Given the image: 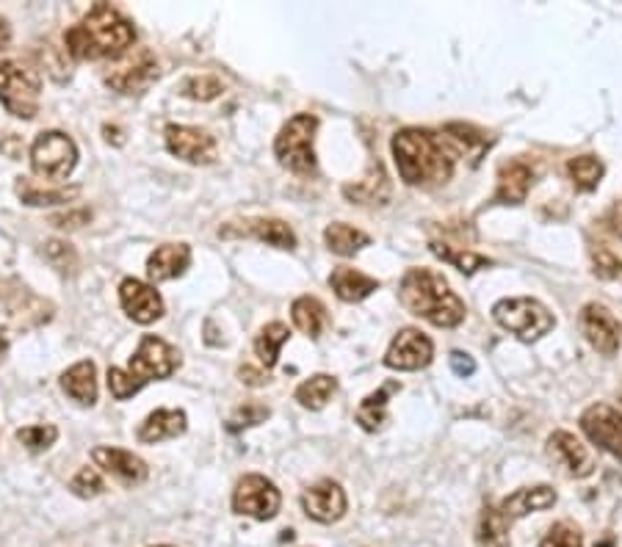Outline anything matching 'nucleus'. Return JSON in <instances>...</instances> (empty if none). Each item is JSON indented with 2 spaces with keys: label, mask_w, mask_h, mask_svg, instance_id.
<instances>
[{
  "label": "nucleus",
  "mask_w": 622,
  "mask_h": 547,
  "mask_svg": "<svg viewBox=\"0 0 622 547\" xmlns=\"http://www.w3.org/2000/svg\"><path fill=\"white\" fill-rule=\"evenodd\" d=\"M398 174L407 185L434 189L449 183L454 174L462 147L449 136L429 130V127H404L391 141Z\"/></svg>",
  "instance_id": "obj_1"
},
{
  "label": "nucleus",
  "mask_w": 622,
  "mask_h": 547,
  "mask_svg": "<svg viewBox=\"0 0 622 547\" xmlns=\"http://www.w3.org/2000/svg\"><path fill=\"white\" fill-rule=\"evenodd\" d=\"M136 29L109 3L89 9L87 18L64 34L67 53L78 61H100V58H122L133 50Z\"/></svg>",
  "instance_id": "obj_2"
},
{
  "label": "nucleus",
  "mask_w": 622,
  "mask_h": 547,
  "mask_svg": "<svg viewBox=\"0 0 622 547\" xmlns=\"http://www.w3.org/2000/svg\"><path fill=\"white\" fill-rule=\"evenodd\" d=\"M398 299L412 312L432 327H460L465 321V301L451 290L449 280L432 269H409L398 285Z\"/></svg>",
  "instance_id": "obj_3"
},
{
  "label": "nucleus",
  "mask_w": 622,
  "mask_h": 547,
  "mask_svg": "<svg viewBox=\"0 0 622 547\" xmlns=\"http://www.w3.org/2000/svg\"><path fill=\"white\" fill-rule=\"evenodd\" d=\"M180 368V352L169 346L167 340L156 338V334H145L138 343L136 354L131 357L127 371L111 368L109 371V390L116 401L136 396L145 385L152 379H167Z\"/></svg>",
  "instance_id": "obj_4"
},
{
  "label": "nucleus",
  "mask_w": 622,
  "mask_h": 547,
  "mask_svg": "<svg viewBox=\"0 0 622 547\" xmlns=\"http://www.w3.org/2000/svg\"><path fill=\"white\" fill-rule=\"evenodd\" d=\"M316 130L318 119L313 114H296L276 133L274 156L276 161L291 169L294 174H313L316 172Z\"/></svg>",
  "instance_id": "obj_5"
},
{
  "label": "nucleus",
  "mask_w": 622,
  "mask_h": 547,
  "mask_svg": "<svg viewBox=\"0 0 622 547\" xmlns=\"http://www.w3.org/2000/svg\"><path fill=\"white\" fill-rule=\"evenodd\" d=\"M493 318L501 329L518 334L520 340L531 343L556 327V318L542 301L529 299V296H514V299H501L493 307Z\"/></svg>",
  "instance_id": "obj_6"
},
{
  "label": "nucleus",
  "mask_w": 622,
  "mask_h": 547,
  "mask_svg": "<svg viewBox=\"0 0 622 547\" xmlns=\"http://www.w3.org/2000/svg\"><path fill=\"white\" fill-rule=\"evenodd\" d=\"M42 81L29 64L0 61V103L20 119H34L39 111Z\"/></svg>",
  "instance_id": "obj_7"
},
{
  "label": "nucleus",
  "mask_w": 622,
  "mask_h": 547,
  "mask_svg": "<svg viewBox=\"0 0 622 547\" xmlns=\"http://www.w3.org/2000/svg\"><path fill=\"white\" fill-rule=\"evenodd\" d=\"M78 163L76 141L61 130H45L31 145V167L45 180H64Z\"/></svg>",
  "instance_id": "obj_8"
},
{
  "label": "nucleus",
  "mask_w": 622,
  "mask_h": 547,
  "mask_svg": "<svg viewBox=\"0 0 622 547\" xmlns=\"http://www.w3.org/2000/svg\"><path fill=\"white\" fill-rule=\"evenodd\" d=\"M158 61L147 47L127 50L125 56L116 58L105 72V83L120 94H142L156 83Z\"/></svg>",
  "instance_id": "obj_9"
},
{
  "label": "nucleus",
  "mask_w": 622,
  "mask_h": 547,
  "mask_svg": "<svg viewBox=\"0 0 622 547\" xmlns=\"http://www.w3.org/2000/svg\"><path fill=\"white\" fill-rule=\"evenodd\" d=\"M280 503H283L280 490L271 485L269 478L258 476V472L244 476L236 485V492H233V512L260 520V523L274 520L276 512H280Z\"/></svg>",
  "instance_id": "obj_10"
},
{
  "label": "nucleus",
  "mask_w": 622,
  "mask_h": 547,
  "mask_svg": "<svg viewBox=\"0 0 622 547\" xmlns=\"http://www.w3.org/2000/svg\"><path fill=\"white\" fill-rule=\"evenodd\" d=\"M581 432L587 434L589 443H595L600 451L622 461V415L614 407L592 403L589 409H584Z\"/></svg>",
  "instance_id": "obj_11"
},
{
  "label": "nucleus",
  "mask_w": 622,
  "mask_h": 547,
  "mask_svg": "<svg viewBox=\"0 0 622 547\" xmlns=\"http://www.w3.org/2000/svg\"><path fill=\"white\" fill-rule=\"evenodd\" d=\"M434 343L421 329H402L385 352V365L393 371H421L432 363Z\"/></svg>",
  "instance_id": "obj_12"
},
{
  "label": "nucleus",
  "mask_w": 622,
  "mask_h": 547,
  "mask_svg": "<svg viewBox=\"0 0 622 547\" xmlns=\"http://www.w3.org/2000/svg\"><path fill=\"white\" fill-rule=\"evenodd\" d=\"M167 147L172 156H178L180 161L194 163V167H207V163L216 161V139L202 127H189V125H169L167 127Z\"/></svg>",
  "instance_id": "obj_13"
},
{
  "label": "nucleus",
  "mask_w": 622,
  "mask_h": 547,
  "mask_svg": "<svg viewBox=\"0 0 622 547\" xmlns=\"http://www.w3.org/2000/svg\"><path fill=\"white\" fill-rule=\"evenodd\" d=\"M581 332L584 338L589 340V346L595 352H600L603 357H614L620 352V340H622V327L620 321L614 318V312L609 307L598 305H587L581 310Z\"/></svg>",
  "instance_id": "obj_14"
},
{
  "label": "nucleus",
  "mask_w": 622,
  "mask_h": 547,
  "mask_svg": "<svg viewBox=\"0 0 622 547\" xmlns=\"http://www.w3.org/2000/svg\"><path fill=\"white\" fill-rule=\"evenodd\" d=\"M3 305H7L9 316L18 327H39V323L50 321L53 318V305L45 301L42 296H36L34 290L25 288L18 280H9L3 285Z\"/></svg>",
  "instance_id": "obj_15"
},
{
  "label": "nucleus",
  "mask_w": 622,
  "mask_h": 547,
  "mask_svg": "<svg viewBox=\"0 0 622 547\" xmlns=\"http://www.w3.org/2000/svg\"><path fill=\"white\" fill-rule=\"evenodd\" d=\"M302 509L310 520L324 525H332L338 520H343L346 509H349V501H346V492L338 481H318V485L307 487L305 495H302Z\"/></svg>",
  "instance_id": "obj_16"
},
{
  "label": "nucleus",
  "mask_w": 622,
  "mask_h": 547,
  "mask_svg": "<svg viewBox=\"0 0 622 547\" xmlns=\"http://www.w3.org/2000/svg\"><path fill=\"white\" fill-rule=\"evenodd\" d=\"M120 301L127 318H133L136 323H145V327L156 323L163 316V299L158 296V290L152 285L138 283V280H125L120 285Z\"/></svg>",
  "instance_id": "obj_17"
},
{
  "label": "nucleus",
  "mask_w": 622,
  "mask_h": 547,
  "mask_svg": "<svg viewBox=\"0 0 622 547\" xmlns=\"http://www.w3.org/2000/svg\"><path fill=\"white\" fill-rule=\"evenodd\" d=\"M94 465L103 467L105 472H111L114 478H120L122 485L136 487L142 481H147L150 476V467H147L145 459H138L136 454L125 448H111V445H100V448L92 451Z\"/></svg>",
  "instance_id": "obj_18"
},
{
  "label": "nucleus",
  "mask_w": 622,
  "mask_h": 547,
  "mask_svg": "<svg viewBox=\"0 0 622 547\" xmlns=\"http://www.w3.org/2000/svg\"><path fill=\"white\" fill-rule=\"evenodd\" d=\"M531 185H534V169H531V163L520 161V158L501 163L493 202H498V205H520L529 196Z\"/></svg>",
  "instance_id": "obj_19"
},
{
  "label": "nucleus",
  "mask_w": 622,
  "mask_h": 547,
  "mask_svg": "<svg viewBox=\"0 0 622 547\" xmlns=\"http://www.w3.org/2000/svg\"><path fill=\"white\" fill-rule=\"evenodd\" d=\"M547 451L562 467L567 470V476L573 478H587L592 472V456H589L587 445H581V440L570 432H553L547 437Z\"/></svg>",
  "instance_id": "obj_20"
},
{
  "label": "nucleus",
  "mask_w": 622,
  "mask_h": 547,
  "mask_svg": "<svg viewBox=\"0 0 622 547\" xmlns=\"http://www.w3.org/2000/svg\"><path fill=\"white\" fill-rule=\"evenodd\" d=\"M191 263V249L185 243H163L147 258V277L152 283H169L174 277H183Z\"/></svg>",
  "instance_id": "obj_21"
},
{
  "label": "nucleus",
  "mask_w": 622,
  "mask_h": 547,
  "mask_svg": "<svg viewBox=\"0 0 622 547\" xmlns=\"http://www.w3.org/2000/svg\"><path fill=\"white\" fill-rule=\"evenodd\" d=\"M556 490H551L547 485H540V487H523V490L512 492L509 498H504L501 501V514L509 520V523H514V520L525 517V514L531 512H545V509L556 506Z\"/></svg>",
  "instance_id": "obj_22"
},
{
  "label": "nucleus",
  "mask_w": 622,
  "mask_h": 547,
  "mask_svg": "<svg viewBox=\"0 0 622 547\" xmlns=\"http://www.w3.org/2000/svg\"><path fill=\"white\" fill-rule=\"evenodd\" d=\"M329 288L335 290V296H338L340 301L354 305V301L369 299L374 290H380V280L369 277L363 271L349 269V265H340V269H335L332 274H329Z\"/></svg>",
  "instance_id": "obj_23"
},
{
  "label": "nucleus",
  "mask_w": 622,
  "mask_h": 547,
  "mask_svg": "<svg viewBox=\"0 0 622 547\" xmlns=\"http://www.w3.org/2000/svg\"><path fill=\"white\" fill-rule=\"evenodd\" d=\"M244 227H238V230H222L225 236H233V232H241V236H252L258 238V241L263 243H271V247L276 249H296V236L294 230H291L285 221L280 219H249V221H241Z\"/></svg>",
  "instance_id": "obj_24"
},
{
  "label": "nucleus",
  "mask_w": 622,
  "mask_h": 547,
  "mask_svg": "<svg viewBox=\"0 0 622 547\" xmlns=\"http://www.w3.org/2000/svg\"><path fill=\"white\" fill-rule=\"evenodd\" d=\"M61 387L72 401H78L81 407H92L98 401V368H94V363L83 360V363L72 365L61 376Z\"/></svg>",
  "instance_id": "obj_25"
},
{
  "label": "nucleus",
  "mask_w": 622,
  "mask_h": 547,
  "mask_svg": "<svg viewBox=\"0 0 622 547\" xmlns=\"http://www.w3.org/2000/svg\"><path fill=\"white\" fill-rule=\"evenodd\" d=\"M183 432H185L183 409H156V412L138 426V440H142V443H161V440L180 437Z\"/></svg>",
  "instance_id": "obj_26"
},
{
  "label": "nucleus",
  "mask_w": 622,
  "mask_h": 547,
  "mask_svg": "<svg viewBox=\"0 0 622 547\" xmlns=\"http://www.w3.org/2000/svg\"><path fill=\"white\" fill-rule=\"evenodd\" d=\"M509 528H512V523L504 517L501 509L487 503L482 509V517H478L476 547H509Z\"/></svg>",
  "instance_id": "obj_27"
},
{
  "label": "nucleus",
  "mask_w": 622,
  "mask_h": 547,
  "mask_svg": "<svg viewBox=\"0 0 622 547\" xmlns=\"http://www.w3.org/2000/svg\"><path fill=\"white\" fill-rule=\"evenodd\" d=\"M324 241H327L329 252L340 254V258H354L360 249H365L371 243V236H365L363 230L352 225H343V221H335L324 230Z\"/></svg>",
  "instance_id": "obj_28"
},
{
  "label": "nucleus",
  "mask_w": 622,
  "mask_h": 547,
  "mask_svg": "<svg viewBox=\"0 0 622 547\" xmlns=\"http://www.w3.org/2000/svg\"><path fill=\"white\" fill-rule=\"evenodd\" d=\"M291 318H294L296 329L305 332L307 338H318L324 332V327L329 323L327 307L316 299V296H299L291 307Z\"/></svg>",
  "instance_id": "obj_29"
},
{
  "label": "nucleus",
  "mask_w": 622,
  "mask_h": 547,
  "mask_svg": "<svg viewBox=\"0 0 622 547\" xmlns=\"http://www.w3.org/2000/svg\"><path fill=\"white\" fill-rule=\"evenodd\" d=\"M343 194L346 200L358 202V205H385L387 196H391V183H387L385 172H382V163H376L374 172L363 183L346 185Z\"/></svg>",
  "instance_id": "obj_30"
},
{
  "label": "nucleus",
  "mask_w": 622,
  "mask_h": 547,
  "mask_svg": "<svg viewBox=\"0 0 622 547\" xmlns=\"http://www.w3.org/2000/svg\"><path fill=\"white\" fill-rule=\"evenodd\" d=\"M398 390V381H387L385 387H380L376 392L365 396V401L358 409V423L365 432H380L387 423V398L391 392Z\"/></svg>",
  "instance_id": "obj_31"
},
{
  "label": "nucleus",
  "mask_w": 622,
  "mask_h": 547,
  "mask_svg": "<svg viewBox=\"0 0 622 547\" xmlns=\"http://www.w3.org/2000/svg\"><path fill=\"white\" fill-rule=\"evenodd\" d=\"M18 194L31 208H45V205H64V202L76 200L81 194V185H69V189H39L29 178H18Z\"/></svg>",
  "instance_id": "obj_32"
},
{
  "label": "nucleus",
  "mask_w": 622,
  "mask_h": 547,
  "mask_svg": "<svg viewBox=\"0 0 622 547\" xmlns=\"http://www.w3.org/2000/svg\"><path fill=\"white\" fill-rule=\"evenodd\" d=\"M429 249H432V254H438L443 263H451L454 269H460L462 274H476L478 269H487V265H493L490 258H484V254H476L471 252V249L465 247H451V243L445 241H432L429 243Z\"/></svg>",
  "instance_id": "obj_33"
},
{
  "label": "nucleus",
  "mask_w": 622,
  "mask_h": 547,
  "mask_svg": "<svg viewBox=\"0 0 622 547\" xmlns=\"http://www.w3.org/2000/svg\"><path fill=\"white\" fill-rule=\"evenodd\" d=\"M291 332L285 323L274 321L269 323V327L260 329V334L255 338V354H258L260 365H265V368H274L276 360H280V349L289 343Z\"/></svg>",
  "instance_id": "obj_34"
},
{
  "label": "nucleus",
  "mask_w": 622,
  "mask_h": 547,
  "mask_svg": "<svg viewBox=\"0 0 622 547\" xmlns=\"http://www.w3.org/2000/svg\"><path fill=\"white\" fill-rule=\"evenodd\" d=\"M335 390H338V379H335V376L316 374L307 381H302L294 396L305 409H324L329 398L335 396Z\"/></svg>",
  "instance_id": "obj_35"
},
{
  "label": "nucleus",
  "mask_w": 622,
  "mask_h": 547,
  "mask_svg": "<svg viewBox=\"0 0 622 547\" xmlns=\"http://www.w3.org/2000/svg\"><path fill=\"white\" fill-rule=\"evenodd\" d=\"M567 174H570L573 185H576L578 191H595L600 185V180H603L606 167L600 158L578 156L567 161Z\"/></svg>",
  "instance_id": "obj_36"
},
{
  "label": "nucleus",
  "mask_w": 622,
  "mask_h": 547,
  "mask_svg": "<svg viewBox=\"0 0 622 547\" xmlns=\"http://www.w3.org/2000/svg\"><path fill=\"white\" fill-rule=\"evenodd\" d=\"M222 92H225V87H222L219 78L214 76H194L180 83V94H185L189 100H200V103L216 100Z\"/></svg>",
  "instance_id": "obj_37"
},
{
  "label": "nucleus",
  "mask_w": 622,
  "mask_h": 547,
  "mask_svg": "<svg viewBox=\"0 0 622 547\" xmlns=\"http://www.w3.org/2000/svg\"><path fill=\"white\" fill-rule=\"evenodd\" d=\"M592 254V271L598 274L600 280H622V258L614 252L611 247H603V243H595L589 249Z\"/></svg>",
  "instance_id": "obj_38"
},
{
  "label": "nucleus",
  "mask_w": 622,
  "mask_h": 547,
  "mask_svg": "<svg viewBox=\"0 0 622 547\" xmlns=\"http://www.w3.org/2000/svg\"><path fill=\"white\" fill-rule=\"evenodd\" d=\"M540 547H584V534L578 525L562 520V523H556L542 536Z\"/></svg>",
  "instance_id": "obj_39"
},
{
  "label": "nucleus",
  "mask_w": 622,
  "mask_h": 547,
  "mask_svg": "<svg viewBox=\"0 0 622 547\" xmlns=\"http://www.w3.org/2000/svg\"><path fill=\"white\" fill-rule=\"evenodd\" d=\"M58 437L56 426H25L18 432V440L31 451V454H42V451L50 448Z\"/></svg>",
  "instance_id": "obj_40"
},
{
  "label": "nucleus",
  "mask_w": 622,
  "mask_h": 547,
  "mask_svg": "<svg viewBox=\"0 0 622 547\" xmlns=\"http://www.w3.org/2000/svg\"><path fill=\"white\" fill-rule=\"evenodd\" d=\"M45 260L53 265V269L61 271V274H72V271L78 269L76 249L69 247V243H64V241H47L45 243Z\"/></svg>",
  "instance_id": "obj_41"
},
{
  "label": "nucleus",
  "mask_w": 622,
  "mask_h": 547,
  "mask_svg": "<svg viewBox=\"0 0 622 547\" xmlns=\"http://www.w3.org/2000/svg\"><path fill=\"white\" fill-rule=\"evenodd\" d=\"M269 415V407H263V403H244V407L236 409V415L230 418L227 429H230V432H241V429L258 426V423H263Z\"/></svg>",
  "instance_id": "obj_42"
},
{
  "label": "nucleus",
  "mask_w": 622,
  "mask_h": 547,
  "mask_svg": "<svg viewBox=\"0 0 622 547\" xmlns=\"http://www.w3.org/2000/svg\"><path fill=\"white\" fill-rule=\"evenodd\" d=\"M69 490L76 492L78 498H94L105 490V485H103V478H100V472L94 470V467H81V470H78V476L69 481Z\"/></svg>",
  "instance_id": "obj_43"
},
{
  "label": "nucleus",
  "mask_w": 622,
  "mask_h": 547,
  "mask_svg": "<svg viewBox=\"0 0 622 547\" xmlns=\"http://www.w3.org/2000/svg\"><path fill=\"white\" fill-rule=\"evenodd\" d=\"M600 230H606L614 238H622V200L614 202V205L606 210L603 219H600Z\"/></svg>",
  "instance_id": "obj_44"
},
{
  "label": "nucleus",
  "mask_w": 622,
  "mask_h": 547,
  "mask_svg": "<svg viewBox=\"0 0 622 547\" xmlns=\"http://www.w3.org/2000/svg\"><path fill=\"white\" fill-rule=\"evenodd\" d=\"M89 219H92V214H89L87 208H81V210H69V214H61V216H53L50 221L56 227H69V230H76V227L89 225Z\"/></svg>",
  "instance_id": "obj_45"
},
{
  "label": "nucleus",
  "mask_w": 622,
  "mask_h": 547,
  "mask_svg": "<svg viewBox=\"0 0 622 547\" xmlns=\"http://www.w3.org/2000/svg\"><path fill=\"white\" fill-rule=\"evenodd\" d=\"M449 363H451V371H454L456 376H462V379H465V376L476 374V363H473L471 354L454 352V354H451V357H449Z\"/></svg>",
  "instance_id": "obj_46"
},
{
  "label": "nucleus",
  "mask_w": 622,
  "mask_h": 547,
  "mask_svg": "<svg viewBox=\"0 0 622 547\" xmlns=\"http://www.w3.org/2000/svg\"><path fill=\"white\" fill-rule=\"evenodd\" d=\"M238 376H241V381H247V385H263V381H265V376L258 374V371H252V368H241V371H238Z\"/></svg>",
  "instance_id": "obj_47"
},
{
  "label": "nucleus",
  "mask_w": 622,
  "mask_h": 547,
  "mask_svg": "<svg viewBox=\"0 0 622 547\" xmlns=\"http://www.w3.org/2000/svg\"><path fill=\"white\" fill-rule=\"evenodd\" d=\"M9 39H12V29H9L7 20L0 18V50H7Z\"/></svg>",
  "instance_id": "obj_48"
},
{
  "label": "nucleus",
  "mask_w": 622,
  "mask_h": 547,
  "mask_svg": "<svg viewBox=\"0 0 622 547\" xmlns=\"http://www.w3.org/2000/svg\"><path fill=\"white\" fill-rule=\"evenodd\" d=\"M7 352H9V334H7V329H0V363H3Z\"/></svg>",
  "instance_id": "obj_49"
},
{
  "label": "nucleus",
  "mask_w": 622,
  "mask_h": 547,
  "mask_svg": "<svg viewBox=\"0 0 622 547\" xmlns=\"http://www.w3.org/2000/svg\"><path fill=\"white\" fill-rule=\"evenodd\" d=\"M158 547H169V545H158Z\"/></svg>",
  "instance_id": "obj_50"
}]
</instances>
